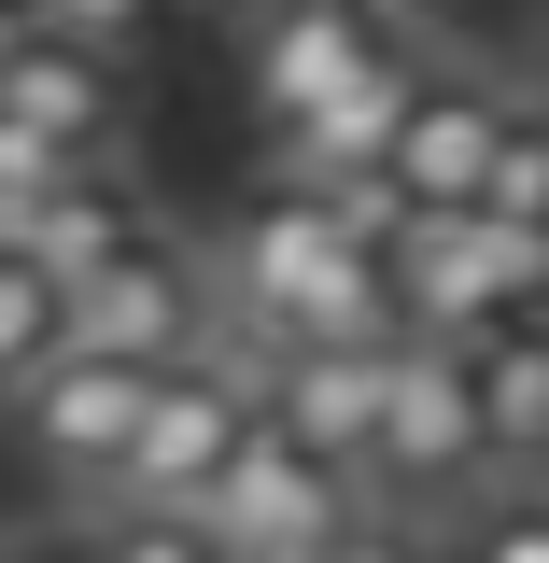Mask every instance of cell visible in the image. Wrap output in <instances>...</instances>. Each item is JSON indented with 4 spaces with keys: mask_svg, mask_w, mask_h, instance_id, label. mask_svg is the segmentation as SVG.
Returning a JSON list of instances; mask_svg holds the SVG:
<instances>
[{
    "mask_svg": "<svg viewBox=\"0 0 549 563\" xmlns=\"http://www.w3.org/2000/svg\"><path fill=\"white\" fill-rule=\"evenodd\" d=\"M211 310L254 352H339V339H409L395 268L325 184H254V211L211 240Z\"/></svg>",
    "mask_w": 549,
    "mask_h": 563,
    "instance_id": "1",
    "label": "cell"
},
{
    "mask_svg": "<svg viewBox=\"0 0 549 563\" xmlns=\"http://www.w3.org/2000/svg\"><path fill=\"white\" fill-rule=\"evenodd\" d=\"M254 422H268V352L211 324V352H198V366H169V380H155V409H141V451H128V479L99 493V507L198 521V507H211V479L240 465V437H254Z\"/></svg>",
    "mask_w": 549,
    "mask_h": 563,
    "instance_id": "2",
    "label": "cell"
},
{
    "mask_svg": "<svg viewBox=\"0 0 549 563\" xmlns=\"http://www.w3.org/2000/svg\"><path fill=\"white\" fill-rule=\"evenodd\" d=\"M381 268H395V324H409V339L465 352L480 324L549 310V225H507V211H437V225H409Z\"/></svg>",
    "mask_w": 549,
    "mask_h": 563,
    "instance_id": "3",
    "label": "cell"
},
{
    "mask_svg": "<svg viewBox=\"0 0 549 563\" xmlns=\"http://www.w3.org/2000/svg\"><path fill=\"white\" fill-rule=\"evenodd\" d=\"M493 493V437L465 395V352L409 339L381 380V437H366V507H480Z\"/></svg>",
    "mask_w": 549,
    "mask_h": 563,
    "instance_id": "4",
    "label": "cell"
},
{
    "mask_svg": "<svg viewBox=\"0 0 549 563\" xmlns=\"http://www.w3.org/2000/svg\"><path fill=\"white\" fill-rule=\"evenodd\" d=\"M211 254H184L169 225L141 240V254H113L99 282H70V352H99V366H198L211 352Z\"/></svg>",
    "mask_w": 549,
    "mask_h": 563,
    "instance_id": "5",
    "label": "cell"
},
{
    "mask_svg": "<svg viewBox=\"0 0 549 563\" xmlns=\"http://www.w3.org/2000/svg\"><path fill=\"white\" fill-rule=\"evenodd\" d=\"M352 507H366V493H352L325 451H296L282 422H254V437H240V465L211 479L198 536H211L226 563H310V550H325V536L352 521Z\"/></svg>",
    "mask_w": 549,
    "mask_h": 563,
    "instance_id": "6",
    "label": "cell"
},
{
    "mask_svg": "<svg viewBox=\"0 0 549 563\" xmlns=\"http://www.w3.org/2000/svg\"><path fill=\"white\" fill-rule=\"evenodd\" d=\"M155 380H169V366H99V352H57V366L14 395V422H29V465H43V479H70L85 507H99V493L128 479V451H141Z\"/></svg>",
    "mask_w": 549,
    "mask_h": 563,
    "instance_id": "7",
    "label": "cell"
},
{
    "mask_svg": "<svg viewBox=\"0 0 549 563\" xmlns=\"http://www.w3.org/2000/svg\"><path fill=\"white\" fill-rule=\"evenodd\" d=\"M409 57L381 14H352V0H254V113L282 128H310V113H339L352 85H381V70Z\"/></svg>",
    "mask_w": 549,
    "mask_h": 563,
    "instance_id": "8",
    "label": "cell"
},
{
    "mask_svg": "<svg viewBox=\"0 0 549 563\" xmlns=\"http://www.w3.org/2000/svg\"><path fill=\"white\" fill-rule=\"evenodd\" d=\"M493 141H507V85H480V70H422L409 113H395V155H381L366 184L409 211V225H437V211H480Z\"/></svg>",
    "mask_w": 549,
    "mask_h": 563,
    "instance_id": "9",
    "label": "cell"
},
{
    "mask_svg": "<svg viewBox=\"0 0 549 563\" xmlns=\"http://www.w3.org/2000/svg\"><path fill=\"white\" fill-rule=\"evenodd\" d=\"M409 339H339V352H268V422L296 451H325L352 493H366V437H381V380H395Z\"/></svg>",
    "mask_w": 549,
    "mask_h": 563,
    "instance_id": "10",
    "label": "cell"
},
{
    "mask_svg": "<svg viewBox=\"0 0 549 563\" xmlns=\"http://www.w3.org/2000/svg\"><path fill=\"white\" fill-rule=\"evenodd\" d=\"M0 128H29V141H57V155H113L128 141V70L99 57V43H57V29H29L14 57H0Z\"/></svg>",
    "mask_w": 549,
    "mask_h": 563,
    "instance_id": "11",
    "label": "cell"
},
{
    "mask_svg": "<svg viewBox=\"0 0 549 563\" xmlns=\"http://www.w3.org/2000/svg\"><path fill=\"white\" fill-rule=\"evenodd\" d=\"M155 225H169V211L141 198L128 169H70L57 198H29V211H14V225H0V254H29V268H43V282H99V268H113V254H141Z\"/></svg>",
    "mask_w": 549,
    "mask_h": 563,
    "instance_id": "12",
    "label": "cell"
},
{
    "mask_svg": "<svg viewBox=\"0 0 549 563\" xmlns=\"http://www.w3.org/2000/svg\"><path fill=\"white\" fill-rule=\"evenodd\" d=\"M465 395H480L493 479H549V310H521V324H480V339H465Z\"/></svg>",
    "mask_w": 549,
    "mask_h": 563,
    "instance_id": "13",
    "label": "cell"
},
{
    "mask_svg": "<svg viewBox=\"0 0 549 563\" xmlns=\"http://www.w3.org/2000/svg\"><path fill=\"white\" fill-rule=\"evenodd\" d=\"M57 352H70V282H43L29 254H0V409H14Z\"/></svg>",
    "mask_w": 549,
    "mask_h": 563,
    "instance_id": "14",
    "label": "cell"
},
{
    "mask_svg": "<svg viewBox=\"0 0 549 563\" xmlns=\"http://www.w3.org/2000/svg\"><path fill=\"white\" fill-rule=\"evenodd\" d=\"M451 563H549V479H493L480 507H451Z\"/></svg>",
    "mask_w": 549,
    "mask_h": 563,
    "instance_id": "15",
    "label": "cell"
},
{
    "mask_svg": "<svg viewBox=\"0 0 549 563\" xmlns=\"http://www.w3.org/2000/svg\"><path fill=\"white\" fill-rule=\"evenodd\" d=\"M480 211H507V225H549V99H507V141H493Z\"/></svg>",
    "mask_w": 549,
    "mask_h": 563,
    "instance_id": "16",
    "label": "cell"
},
{
    "mask_svg": "<svg viewBox=\"0 0 549 563\" xmlns=\"http://www.w3.org/2000/svg\"><path fill=\"white\" fill-rule=\"evenodd\" d=\"M310 563H451V536H422L409 507H352V521H339Z\"/></svg>",
    "mask_w": 549,
    "mask_h": 563,
    "instance_id": "17",
    "label": "cell"
},
{
    "mask_svg": "<svg viewBox=\"0 0 549 563\" xmlns=\"http://www.w3.org/2000/svg\"><path fill=\"white\" fill-rule=\"evenodd\" d=\"M99 563H226L198 521H155V507H99Z\"/></svg>",
    "mask_w": 549,
    "mask_h": 563,
    "instance_id": "18",
    "label": "cell"
},
{
    "mask_svg": "<svg viewBox=\"0 0 549 563\" xmlns=\"http://www.w3.org/2000/svg\"><path fill=\"white\" fill-rule=\"evenodd\" d=\"M0 563H99V536H43V550H0Z\"/></svg>",
    "mask_w": 549,
    "mask_h": 563,
    "instance_id": "19",
    "label": "cell"
},
{
    "mask_svg": "<svg viewBox=\"0 0 549 563\" xmlns=\"http://www.w3.org/2000/svg\"><path fill=\"white\" fill-rule=\"evenodd\" d=\"M352 14H381V29H395V14H422V0H352Z\"/></svg>",
    "mask_w": 549,
    "mask_h": 563,
    "instance_id": "20",
    "label": "cell"
}]
</instances>
